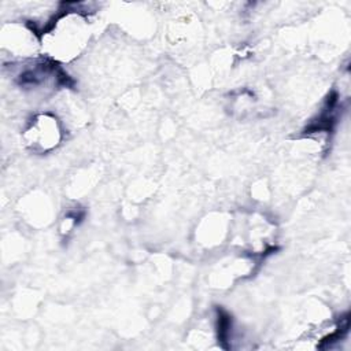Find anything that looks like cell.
Instances as JSON below:
<instances>
[{
    "instance_id": "cell-1",
    "label": "cell",
    "mask_w": 351,
    "mask_h": 351,
    "mask_svg": "<svg viewBox=\"0 0 351 351\" xmlns=\"http://www.w3.org/2000/svg\"><path fill=\"white\" fill-rule=\"evenodd\" d=\"M27 145L33 151H47L53 148L60 140V130L56 118L51 115H38L26 130Z\"/></svg>"
}]
</instances>
